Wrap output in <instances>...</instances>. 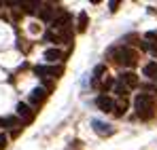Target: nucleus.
I'll use <instances>...</instances> for the list:
<instances>
[{
  "label": "nucleus",
  "mask_w": 157,
  "mask_h": 150,
  "mask_svg": "<svg viewBox=\"0 0 157 150\" xmlns=\"http://www.w3.org/2000/svg\"><path fill=\"white\" fill-rule=\"evenodd\" d=\"M134 108H136V114H138L142 121L153 119V114H155V100H153V95H149V93H138L136 100H134Z\"/></svg>",
  "instance_id": "nucleus-1"
},
{
  "label": "nucleus",
  "mask_w": 157,
  "mask_h": 150,
  "mask_svg": "<svg viewBox=\"0 0 157 150\" xmlns=\"http://www.w3.org/2000/svg\"><path fill=\"white\" fill-rule=\"evenodd\" d=\"M110 55H113V59H115V64H119V66H123V68H134L136 66V61H138V53L130 47H117V49L110 51Z\"/></svg>",
  "instance_id": "nucleus-2"
},
{
  "label": "nucleus",
  "mask_w": 157,
  "mask_h": 150,
  "mask_svg": "<svg viewBox=\"0 0 157 150\" xmlns=\"http://www.w3.org/2000/svg\"><path fill=\"white\" fill-rule=\"evenodd\" d=\"M34 72L40 78H57V76L62 74V68H55V66H36Z\"/></svg>",
  "instance_id": "nucleus-3"
},
{
  "label": "nucleus",
  "mask_w": 157,
  "mask_h": 150,
  "mask_svg": "<svg viewBox=\"0 0 157 150\" xmlns=\"http://www.w3.org/2000/svg\"><path fill=\"white\" fill-rule=\"evenodd\" d=\"M142 49L149 51V53H153V55H157V30H151V32H147V34H144Z\"/></svg>",
  "instance_id": "nucleus-4"
},
{
  "label": "nucleus",
  "mask_w": 157,
  "mask_h": 150,
  "mask_svg": "<svg viewBox=\"0 0 157 150\" xmlns=\"http://www.w3.org/2000/svg\"><path fill=\"white\" fill-rule=\"evenodd\" d=\"M91 125H94V131H96L98 135H102V137H106V135H113V133H115V129L108 125V123H104V121L94 119V121H91Z\"/></svg>",
  "instance_id": "nucleus-5"
},
{
  "label": "nucleus",
  "mask_w": 157,
  "mask_h": 150,
  "mask_svg": "<svg viewBox=\"0 0 157 150\" xmlns=\"http://www.w3.org/2000/svg\"><path fill=\"white\" fill-rule=\"evenodd\" d=\"M17 116L21 119V125H24V123H32V121H34V110H30L28 104H21V101H19V104H17Z\"/></svg>",
  "instance_id": "nucleus-6"
},
{
  "label": "nucleus",
  "mask_w": 157,
  "mask_h": 150,
  "mask_svg": "<svg viewBox=\"0 0 157 150\" xmlns=\"http://www.w3.org/2000/svg\"><path fill=\"white\" fill-rule=\"evenodd\" d=\"M96 106L104 112V114H108V112H115V101L110 100L108 95H98L96 97Z\"/></svg>",
  "instance_id": "nucleus-7"
},
{
  "label": "nucleus",
  "mask_w": 157,
  "mask_h": 150,
  "mask_svg": "<svg viewBox=\"0 0 157 150\" xmlns=\"http://www.w3.org/2000/svg\"><path fill=\"white\" fill-rule=\"evenodd\" d=\"M70 25H72V17H70V13H62L59 17L53 19L51 27H53V30H66V27H70Z\"/></svg>",
  "instance_id": "nucleus-8"
},
{
  "label": "nucleus",
  "mask_w": 157,
  "mask_h": 150,
  "mask_svg": "<svg viewBox=\"0 0 157 150\" xmlns=\"http://www.w3.org/2000/svg\"><path fill=\"white\" fill-rule=\"evenodd\" d=\"M45 100H47V91H45L43 87H36V89L30 93V101H32L34 106H40Z\"/></svg>",
  "instance_id": "nucleus-9"
},
{
  "label": "nucleus",
  "mask_w": 157,
  "mask_h": 150,
  "mask_svg": "<svg viewBox=\"0 0 157 150\" xmlns=\"http://www.w3.org/2000/svg\"><path fill=\"white\" fill-rule=\"evenodd\" d=\"M119 80H121L128 89H136V87H138V76L134 74V72H123V74L119 76Z\"/></svg>",
  "instance_id": "nucleus-10"
},
{
  "label": "nucleus",
  "mask_w": 157,
  "mask_h": 150,
  "mask_svg": "<svg viewBox=\"0 0 157 150\" xmlns=\"http://www.w3.org/2000/svg\"><path fill=\"white\" fill-rule=\"evenodd\" d=\"M53 15H55L53 4H45V6L40 9V19H43V21H51V24H53V19H55Z\"/></svg>",
  "instance_id": "nucleus-11"
},
{
  "label": "nucleus",
  "mask_w": 157,
  "mask_h": 150,
  "mask_svg": "<svg viewBox=\"0 0 157 150\" xmlns=\"http://www.w3.org/2000/svg\"><path fill=\"white\" fill-rule=\"evenodd\" d=\"M43 57H45L47 61H59V59H62L64 55H62V51H59V49H47Z\"/></svg>",
  "instance_id": "nucleus-12"
},
{
  "label": "nucleus",
  "mask_w": 157,
  "mask_h": 150,
  "mask_svg": "<svg viewBox=\"0 0 157 150\" xmlns=\"http://www.w3.org/2000/svg\"><path fill=\"white\" fill-rule=\"evenodd\" d=\"M142 72H144V76H149V78H155V80H157V61H151V64H147V66L142 68Z\"/></svg>",
  "instance_id": "nucleus-13"
},
{
  "label": "nucleus",
  "mask_w": 157,
  "mask_h": 150,
  "mask_svg": "<svg viewBox=\"0 0 157 150\" xmlns=\"http://www.w3.org/2000/svg\"><path fill=\"white\" fill-rule=\"evenodd\" d=\"M128 91H130V89H128L121 80H117V85H115V93H117L119 97H125V95H128Z\"/></svg>",
  "instance_id": "nucleus-14"
},
{
  "label": "nucleus",
  "mask_w": 157,
  "mask_h": 150,
  "mask_svg": "<svg viewBox=\"0 0 157 150\" xmlns=\"http://www.w3.org/2000/svg\"><path fill=\"white\" fill-rule=\"evenodd\" d=\"M78 32H85L87 30V13L83 11V13H78Z\"/></svg>",
  "instance_id": "nucleus-15"
},
{
  "label": "nucleus",
  "mask_w": 157,
  "mask_h": 150,
  "mask_svg": "<svg viewBox=\"0 0 157 150\" xmlns=\"http://www.w3.org/2000/svg\"><path fill=\"white\" fill-rule=\"evenodd\" d=\"M0 125H4V127H19V121H17L15 116H6V119L0 121Z\"/></svg>",
  "instance_id": "nucleus-16"
},
{
  "label": "nucleus",
  "mask_w": 157,
  "mask_h": 150,
  "mask_svg": "<svg viewBox=\"0 0 157 150\" xmlns=\"http://www.w3.org/2000/svg\"><path fill=\"white\" fill-rule=\"evenodd\" d=\"M125 108H128L125 100H123V101H119V104H115V114H117V116H121V114L125 112Z\"/></svg>",
  "instance_id": "nucleus-17"
},
{
  "label": "nucleus",
  "mask_w": 157,
  "mask_h": 150,
  "mask_svg": "<svg viewBox=\"0 0 157 150\" xmlns=\"http://www.w3.org/2000/svg\"><path fill=\"white\" fill-rule=\"evenodd\" d=\"M104 70H106V66H104V64L96 66V68H94V76H96V78H100V76L104 74Z\"/></svg>",
  "instance_id": "nucleus-18"
},
{
  "label": "nucleus",
  "mask_w": 157,
  "mask_h": 150,
  "mask_svg": "<svg viewBox=\"0 0 157 150\" xmlns=\"http://www.w3.org/2000/svg\"><path fill=\"white\" fill-rule=\"evenodd\" d=\"M4 146H6V135H4V133H0V150L4 148Z\"/></svg>",
  "instance_id": "nucleus-19"
}]
</instances>
